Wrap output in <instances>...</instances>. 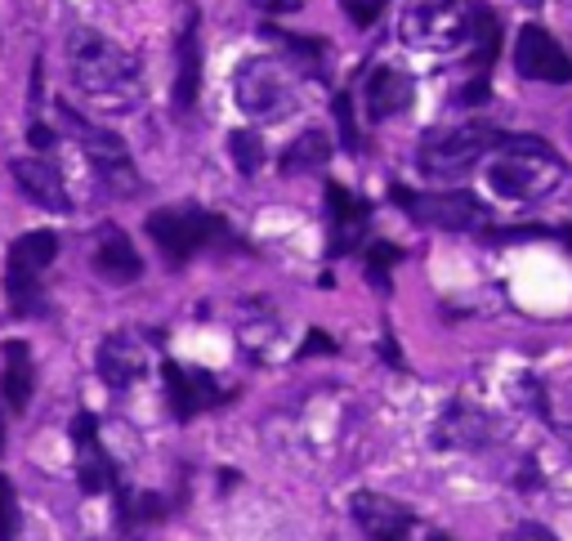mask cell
Returning a JSON list of instances; mask_svg holds the SVG:
<instances>
[{
	"instance_id": "cell-3",
	"label": "cell",
	"mask_w": 572,
	"mask_h": 541,
	"mask_svg": "<svg viewBox=\"0 0 572 541\" xmlns=\"http://www.w3.org/2000/svg\"><path fill=\"white\" fill-rule=\"evenodd\" d=\"M233 90H237V108L259 121H282L296 108V86L277 59H246L233 77Z\"/></svg>"
},
{
	"instance_id": "cell-28",
	"label": "cell",
	"mask_w": 572,
	"mask_h": 541,
	"mask_svg": "<svg viewBox=\"0 0 572 541\" xmlns=\"http://www.w3.org/2000/svg\"><path fill=\"white\" fill-rule=\"evenodd\" d=\"M505 541H559V537L550 528H541V523H514Z\"/></svg>"
},
{
	"instance_id": "cell-32",
	"label": "cell",
	"mask_w": 572,
	"mask_h": 541,
	"mask_svg": "<svg viewBox=\"0 0 572 541\" xmlns=\"http://www.w3.org/2000/svg\"><path fill=\"white\" fill-rule=\"evenodd\" d=\"M55 139H59V135H55L50 126H32V144H37V148H55Z\"/></svg>"
},
{
	"instance_id": "cell-7",
	"label": "cell",
	"mask_w": 572,
	"mask_h": 541,
	"mask_svg": "<svg viewBox=\"0 0 572 541\" xmlns=\"http://www.w3.org/2000/svg\"><path fill=\"white\" fill-rule=\"evenodd\" d=\"M559 179H563L559 157H505L487 170V184L501 197H514V201H536V197L554 193Z\"/></svg>"
},
{
	"instance_id": "cell-16",
	"label": "cell",
	"mask_w": 572,
	"mask_h": 541,
	"mask_svg": "<svg viewBox=\"0 0 572 541\" xmlns=\"http://www.w3.org/2000/svg\"><path fill=\"white\" fill-rule=\"evenodd\" d=\"M95 268L108 283H139L144 278V255L135 250V242L126 237V228L103 224L99 228V246H95Z\"/></svg>"
},
{
	"instance_id": "cell-6",
	"label": "cell",
	"mask_w": 572,
	"mask_h": 541,
	"mask_svg": "<svg viewBox=\"0 0 572 541\" xmlns=\"http://www.w3.org/2000/svg\"><path fill=\"white\" fill-rule=\"evenodd\" d=\"M148 233L152 242L175 259L184 264L193 250H201L210 237H224V219L210 215V210H197V206H170V210H157L148 215Z\"/></svg>"
},
{
	"instance_id": "cell-4",
	"label": "cell",
	"mask_w": 572,
	"mask_h": 541,
	"mask_svg": "<svg viewBox=\"0 0 572 541\" xmlns=\"http://www.w3.org/2000/svg\"><path fill=\"white\" fill-rule=\"evenodd\" d=\"M487 148H501V130L487 126H461V130H434L421 144V170L430 179H461L479 166Z\"/></svg>"
},
{
	"instance_id": "cell-14",
	"label": "cell",
	"mask_w": 572,
	"mask_h": 541,
	"mask_svg": "<svg viewBox=\"0 0 572 541\" xmlns=\"http://www.w3.org/2000/svg\"><path fill=\"white\" fill-rule=\"evenodd\" d=\"M144 372H148V350L130 332H112L99 350V376L112 390H130V385L144 381Z\"/></svg>"
},
{
	"instance_id": "cell-25",
	"label": "cell",
	"mask_w": 572,
	"mask_h": 541,
	"mask_svg": "<svg viewBox=\"0 0 572 541\" xmlns=\"http://www.w3.org/2000/svg\"><path fill=\"white\" fill-rule=\"evenodd\" d=\"M403 259V250L398 246H389V242H376L372 246V255H367V274H372V283H381V287H389V268Z\"/></svg>"
},
{
	"instance_id": "cell-26",
	"label": "cell",
	"mask_w": 572,
	"mask_h": 541,
	"mask_svg": "<svg viewBox=\"0 0 572 541\" xmlns=\"http://www.w3.org/2000/svg\"><path fill=\"white\" fill-rule=\"evenodd\" d=\"M14 528H19V501H14L10 479L0 474V541H14Z\"/></svg>"
},
{
	"instance_id": "cell-31",
	"label": "cell",
	"mask_w": 572,
	"mask_h": 541,
	"mask_svg": "<svg viewBox=\"0 0 572 541\" xmlns=\"http://www.w3.org/2000/svg\"><path fill=\"white\" fill-rule=\"evenodd\" d=\"M259 10H268V14H286V10H300V0H259Z\"/></svg>"
},
{
	"instance_id": "cell-23",
	"label": "cell",
	"mask_w": 572,
	"mask_h": 541,
	"mask_svg": "<svg viewBox=\"0 0 572 541\" xmlns=\"http://www.w3.org/2000/svg\"><path fill=\"white\" fill-rule=\"evenodd\" d=\"M470 14V37L479 41V59L474 63H492V55H496V41H501V28H496V14L492 10H483V6H470L465 10Z\"/></svg>"
},
{
	"instance_id": "cell-11",
	"label": "cell",
	"mask_w": 572,
	"mask_h": 541,
	"mask_svg": "<svg viewBox=\"0 0 572 541\" xmlns=\"http://www.w3.org/2000/svg\"><path fill=\"white\" fill-rule=\"evenodd\" d=\"M514 68L527 81H572V59L554 46V37L545 28H523L514 41Z\"/></svg>"
},
{
	"instance_id": "cell-13",
	"label": "cell",
	"mask_w": 572,
	"mask_h": 541,
	"mask_svg": "<svg viewBox=\"0 0 572 541\" xmlns=\"http://www.w3.org/2000/svg\"><path fill=\"white\" fill-rule=\"evenodd\" d=\"M175 112H193L197 90H201V46H197V14L188 10L175 37Z\"/></svg>"
},
{
	"instance_id": "cell-33",
	"label": "cell",
	"mask_w": 572,
	"mask_h": 541,
	"mask_svg": "<svg viewBox=\"0 0 572 541\" xmlns=\"http://www.w3.org/2000/svg\"><path fill=\"white\" fill-rule=\"evenodd\" d=\"M309 354H332V341H327L323 332H314V336H309Z\"/></svg>"
},
{
	"instance_id": "cell-20",
	"label": "cell",
	"mask_w": 572,
	"mask_h": 541,
	"mask_svg": "<svg viewBox=\"0 0 572 541\" xmlns=\"http://www.w3.org/2000/svg\"><path fill=\"white\" fill-rule=\"evenodd\" d=\"M0 350H6V367H0V390H6V403H10L14 412H23V407L32 403V381H37L32 354H28L23 341H6Z\"/></svg>"
},
{
	"instance_id": "cell-19",
	"label": "cell",
	"mask_w": 572,
	"mask_h": 541,
	"mask_svg": "<svg viewBox=\"0 0 572 541\" xmlns=\"http://www.w3.org/2000/svg\"><path fill=\"white\" fill-rule=\"evenodd\" d=\"M72 443H77V474H81V488L86 492H103L112 483V465H108V452L95 434V416H77L72 425Z\"/></svg>"
},
{
	"instance_id": "cell-29",
	"label": "cell",
	"mask_w": 572,
	"mask_h": 541,
	"mask_svg": "<svg viewBox=\"0 0 572 541\" xmlns=\"http://www.w3.org/2000/svg\"><path fill=\"white\" fill-rule=\"evenodd\" d=\"M345 10L354 14V23H372L385 10V0H345Z\"/></svg>"
},
{
	"instance_id": "cell-18",
	"label": "cell",
	"mask_w": 572,
	"mask_h": 541,
	"mask_svg": "<svg viewBox=\"0 0 572 541\" xmlns=\"http://www.w3.org/2000/svg\"><path fill=\"white\" fill-rule=\"evenodd\" d=\"M327 201H332V224H336L332 250L345 255V250H354L358 242H367V201L354 197V193L341 188V184H327Z\"/></svg>"
},
{
	"instance_id": "cell-2",
	"label": "cell",
	"mask_w": 572,
	"mask_h": 541,
	"mask_svg": "<svg viewBox=\"0 0 572 541\" xmlns=\"http://www.w3.org/2000/svg\"><path fill=\"white\" fill-rule=\"evenodd\" d=\"M59 117H63V126L77 135V144H81V153L90 157V166H95V175L117 193V197H135L139 188H144V179H139V170H135V157L126 153V144L112 135V130H103V126H95V121H86L77 108H59Z\"/></svg>"
},
{
	"instance_id": "cell-1",
	"label": "cell",
	"mask_w": 572,
	"mask_h": 541,
	"mask_svg": "<svg viewBox=\"0 0 572 541\" xmlns=\"http://www.w3.org/2000/svg\"><path fill=\"white\" fill-rule=\"evenodd\" d=\"M68 77L77 95L103 112H135L144 99V77L135 55L95 28H77L68 37Z\"/></svg>"
},
{
	"instance_id": "cell-30",
	"label": "cell",
	"mask_w": 572,
	"mask_h": 541,
	"mask_svg": "<svg viewBox=\"0 0 572 541\" xmlns=\"http://www.w3.org/2000/svg\"><path fill=\"white\" fill-rule=\"evenodd\" d=\"M456 104H461V108H474V104H487V77H474V81H470V86H465V90L456 95Z\"/></svg>"
},
{
	"instance_id": "cell-17",
	"label": "cell",
	"mask_w": 572,
	"mask_h": 541,
	"mask_svg": "<svg viewBox=\"0 0 572 541\" xmlns=\"http://www.w3.org/2000/svg\"><path fill=\"white\" fill-rule=\"evenodd\" d=\"M416 99V81L398 68H376L367 77V117L372 121H389L398 112H407Z\"/></svg>"
},
{
	"instance_id": "cell-10",
	"label": "cell",
	"mask_w": 572,
	"mask_h": 541,
	"mask_svg": "<svg viewBox=\"0 0 572 541\" xmlns=\"http://www.w3.org/2000/svg\"><path fill=\"white\" fill-rule=\"evenodd\" d=\"M349 510H354V523L372 541H412V532H416V514L385 492H354Z\"/></svg>"
},
{
	"instance_id": "cell-9",
	"label": "cell",
	"mask_w": 572,
	"mask_h": 541,
	"mask_svg": "<svg viewBox=\"0 0 572 541\" xmlns=\"http://www.w3.org/2000/svg\"><path fill=\"white\" fill-rule=\"evenodd\" d=\"M470 37V14H447V6H416L403 14V41L421 50H456Z\"/></svg>"
},
{
	"instance_id": "cell-27",
	"label": "cell",
	"mask_w": 572,
	"mask_h": 541,
	"mask_svg": "<svg viewBox=\"0 0 572 541\" xmlns=\"http://www.w3.org/2000/svg\"><path fill=\"white\" fill-rule=\"evenodd\" d=\"M336 121H341V139H345V148H349V153H358L363 144H358V130H354V108H349V95H341V99H336Z\"/></svg>"
},
{
	"instance_id": "cell-24",
	"label": "cell",
	"mask_w": 572,
	"mask_h": 541,
	"mask_svg": "<svg viewBox=\"0 0 572 541\" xmlns=\"http://www.w3.org/2000/svg\"><path fill=\"white\" fill-rule=\"evenodd\" d=\"M228 153H233V161H237L241 175H259V166H264V139L255 130H233L228 135Z\"/></svg>"
},
{
	"instance_id": "cell-34",
	"label": "cell",
	"mask_w": 572,
	"mask_h": 541,
	"mask_svg": "<svg viewBox=\"0 0 572 541\" xmlns=\"http://www.w3.org/2000/svg\"><path fill=\"white\" fill-rule=\"evenodd\" d=\"M519 6H527V10H536V6H541V0H519Z\"/></svg>"
},
{
	"instance_id": "cell-5",
	"label": "cell",
	"mask_w": 572,
	"mask_h": 541,
	"mask_svg": "<svg viewBox=\"0 0 572 541\" xmlns=\"http://www.w3.org/2000/svg\"><path fill=\"white\" fill-rule=\"evenodd\" d=\"M394 201L425 228H447V233H465V228H483L487 210L479 206L474 193H412V188H394Z\"/></svg>"
},
{
	"instance_id": "cell-15",
	"label": "cell",
	"mask_w": 572,
	"mask_h": 541,
	"mask_svg": "<svg viewBox=\"0 0 572 541\" xmlns=\"http://www.w3.org/2000/svg\"><path fill=\"white\" fill-rule=\"evenodd\" d=\"M161 376H166V394H170V407H175V416H197L201 407H210V403H219L224 394L215 390V376L210 372H201V367H179V363H166L161 367Z\"/></svg>"
},
{
	"instance_id": "cell-12",
	"label": "cell",
	"mask_w": 572,
	"mask_h": 541,
	"mask_svg": "<svg viewBox=\"0 0 572 541\" xmlns=\"http://www.w3.org/2000/svg\"><path fill=\"white\" fill-rule=\"evenodd\" d=\"M14 184H19V193L32 197L41 210H55V215H68V210H72V197H68L63 175H59L50 161H41V157H19V161H14Z\"/></svg>"
},
{
	"instance_id": "cell-8",
	"label": "cell",
	"mask_w": 572,
	"mask_h": 541,
	"mask_svg": "<svg viewBox=\"0 0 572 541\" xmlns=\"http://www.w3.org/2000/svg\"><path fill=\"white\" fill-rule=\"evenodd\" d=\"M496 439H501L496 416L470 403H452L434 425V447H447V452H479Z\"/></svg>"
},
{
	"instance_id": "cell-22",
	"label": "cell",
	"mask_w": 572,
	"mask_h": 541,
	"mask_svg": "<svg viewBox=\"0 0 572 541\" xmlns=\"http://www.w3.org/2000/svg\"><path fill=\"white\" fill-rule=\"evenodd\" d=\"M332 157V139L323 135V130H305L292 148L282 153V170L286 175H300V170H314V166H323Z\"/></svg>"
},
{
	"instance_id": "cell-21",
	"label": "cell",
	"mask_w": 572,
	"mask_h": 541,
	"mask_svg": "<svg viewBox=\"0 0 572 541\" xmlns=\"http://www.w3.org/2000/svg\"><path fill=\"white\" fill-rule=\"evenodd\" d=\"M55 255H59V233L37 228V233H23V237L14 242L10 264H14V268H23V274H41L46 264H55Z\"/></svg>"
}]
</instances>
